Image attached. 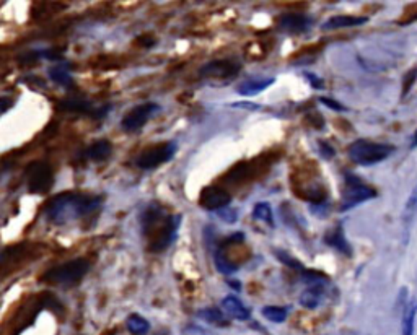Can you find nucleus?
Wrapping results in <instances>:
<instances>
[{
    "instance_id": "f257e3e1",
    "label": "nucleus",
    "mask_w": 417,
    "mask_h": 335,
    "mask_svg": "<svg viewBox=\"0 0 417 335\" xmlns=\"http://www.w3.org/2000/svg\"><path fill=\"white\" fill-rule=\"evenodd\" d=\"M103 195L62 193L52 197L45 207L46 219L54 225H65L98 212Z\"/></svg>"
},
{
    "instance_id": "f03ea898",
    "label": "nucleus",
    "mask_w": 417,
    "mask_h": 335,
    "mask_svg": "<svg viewBox=\"0 0 417 335\" xmlns=\"http://www.w3.org/2000/svg\"><path fill=\"white\" fill-rule=\"evenodd\" d=\"M180 215H167L158 203H152L142 213L143 236L149 239V249L152 252H162L175 241Z\"/></svg>"
},
{
    "instance_id": "7ed1b4c3",
    "label": "nucleus",
    "mask_w": 417,
    "mask_h": 335,
    "mask_svg": "<svg viewBox=\"0 0 417 335\" xmlns=\"http://www.w3.org/2000/svg\"><path fill=\"white\" fill-rule=\"evenodd\" d=\"M394 151L393 145L388 143H378L372 140H365V138H359V140L352 142L347 149V155H349L350 162L360 164V166H370V164H377Z\"/></svg>"
},
{
    "instance_id": "20e7f679",
    "label": "nucleus",
    "mask_w": 417,
    "mask_h": 335,
    "mask_svg": "<svg viewBox=\"0 0 417 335\" xmlns=\"http://www.w3.org/2000/svg\"><path fill=\"white\" fill-rule=\"evenodd\" d=\"M90 271V262L86 259H73L71 262H65L58 267L49 269L43 273L39 280L45 284L72 286L77 285Z\"/></svg>"
},
{
    "instance_id": "39448f33",
    "label": "nucleus",
    "mask_w": 417,
    "mask_h": 335,
    "mask_svg": "<svg viewBox=\"0 0 417 335\" xmlns=\"http://www.w3.org/2000/svg\"><path fill=\"white\" fill-rule=\"evenodd\" d=\"M377 197V190L370 186H365L359 177L346 176V187L342 190L341 203H339V212H347L350 208L357 207L359 203L365 202V200Z\"/></svg>"
},
{
    "instance_id": "423d86ee",
    "label": "nucleus",
    "mask_w": 417,
    "mask_h": 335,
    "mask_svg": "<svg viewBox=\"0 0 417 335\" xmlns=\"http://www.w3.org/2000/svg\"><path fill=\"white\" fill-rule=\"evenodd\" d=\"M176 153V143L175 142H163L158 145L150 147V149L143 150L137 156L136 164L141 169H154L160 164L168 163Z\"/></svg>"
},
{
    "instance_id": "0eeeda50",
    "label": "nucleus",
    "mask_w": 417,
    "mask_h": 335,
    "mask_svg": "<svg viewBox=\"0 0 417 335\" xmlns=\"http://www.w3.org/2000/svg\"><path fill=\"white\" fill-rule=\"evenodd\" d=\"M26 177H28V187L33 194H46L54 182L52 168L46 162H33L26 168Z\"/></svg>"
},
{
    "instance_id": "6e6552de",
    "label": "nucleus",
    "mask_w": 417,
    "mask_h": 335,
    "mask_svg": "<svg viewBox=\"0 0 417 335\" xmlns=\"http://www.w3.org/2000/svg\"><path fill=\"white\" fill-rule=\"evenodd\" d=\"M160 111V106L156 103H143L132 108L128 114L121 121V127L126 132H137Z\"/></svg>"
},
{
    "instance_id": "1a4fd4ad",
    "label": "nucleus",
    "mask_w": 417,
    "mask_h": 335,
    "mask_svg": "<svg viewBox=\"0 0 417 335\" xmlns=\"http://www.w3.org/2000/svg\"><path fill=\"white\" fill-rule=\"evenodd\" d=\"M238 71H240V65L235 60H215V62L207 64L206 67L201 69L202 77L211 78L215 82H230L237 77Z\"/></svg>"
},
{
    "instance_id": "9d476101",
    "label": "nucleus",
    "mask_w": 417,
    "mask_h": 335,
    "mask_svg": "<svg viewBox=\"0 0 417 335\" xmlns=\"http://www.w3.org/2000/svg\"><path fill=\"white\" fill-rule=\"evenodd\" d=\"M230 200H232V195H230L227 190L220 189V187H206L201 193L199 203H201V207L206 208V210L219 212L220 208L230 206Z\"/></svg>"
},
{
    "instance_id": "9b49d317",
    "label": "nucleus",
    "mask_w": 417,
    "mask_h": 335,
    "mask_svg": "<svg viewBox=\"0 0 417 335\" xmlns=\"http://www.w3.org/2000/svg\"><path fill=\"white\" fill-rule=\"evenodd\" d=\"M313 20L303 13H285L281 16L279 26L281 29L290 34H302L311 28Z\"/></svg>"
},
{
    "instance_id": "f8f14e48",
    "label": "nucleus",
    "mask_w": 417,
    "mask_h": 335,
    "mask_svg": "<svg viewBox=\"0 0 417 335\" xmlns=\"http://www.w3.org/2000/svg\"><path fill=\"white\" fill-rule=\"evenodd\" d=\"M367 16H352V15H337L331 16L321 25V29L324 32H331V29H341V28H354V26H360L367 23Z\"/></svg>"
},
{
    "instance_id": "ddd939ff",
    "label": "nucleus",
    "mask_w": 417,
    "mask_h": 335,
    "mask_svg": "<svg viewBox=\"0 0 417 335\" xmlns=\"http://www.w3.org/2000/svg\"><path fill=\"white\" fill-rule=\"evenodd\" d=\"M222 308H224L230 317H233L237 321H248L251 317L250 310L233 295H228V297L222 299Z\"/></svg>"
},
{
    "instance_id": "4468645a",
    "label": "nucleus",
    "mask_w": 417,
    "mask_h": 335,
    "mask_svg": "<svg viewBox=\"0 0 417 335\" xmlns=\"http://www.w3.org/2000/svg\"><path fill=\"white\" fill-rule=\"evenodd\" d=\"M324 243L328 246H331L333 249H336L341 252V254L344 256H352V247L349 246V243H347V239L344 236V232H342V226L337 225L336 228L331 229V232L326 233L324 236Z\"/></svg>"
},
{
    "instance_id": "2eb2a0df",
    "label": "nucleus",
    "mask_w": 417,
    "mask_h": 335,
    "mask_svg": "<svg viewBox=\"0 0 417 335\" xmlns=\"http://www.w3.org/2000/svg\"><path fill=\"white\" fill-rule=\"evenodd\" d=\"M111 153L112 145L110 140H97L84 151V156L90 162H104V160L110 158Z\"/></svg>"
},
{
    "instance_id": "dca6fc26",
    "label": "nucleus",
    "mask_w": 417,
    "mask_h": 335,
    "mask_svg": "<svg viewBox=\"0 0 417 335\" xmlns=\"http://www.w3.org/2000/svg\"><path fill=\"white\" fill-rule=\"evenodd\" d=\"M274 82H276V78H256V80H246L238 86L237 91L238 95H241V97H254V95H259L261 91L269 88Z\"/></svg>"
},
{
    "instance_id": "f3484780",
    "label": "nucleus",
    "mask_w": 417,
    "mask_h": 335,
    "mask_svg": "<svg viewBox=\"0 0 417 335\" xmlns=\"http://www.w3.org/2000/svg\"><path fill=\"white\" fill-rule=\"evenodd\" d=\"M58 110L64 112H78V114H91L93 112V106L88 99L84 98H71L64 99L58 104Z\"/></svg>"
},
{
    "instance_id": "a211bd4d",
    "label": "nucleus",
    "mask_w": 417,
    "mask_h": 335,
    "mask_svg": "<svg viewBox=\"0 0 417 335\" xmlns=\"http://www.w3.org/2000/svg\"><path fill=\"white\" fill-rule=\"evenodd\" d=\"M324 291L323 286H308V288L300 295V304L307 310H316L320 303L323 301Z\"/></svg>"
},
{
    "instance_id": "6ab92c4d",
    "label": "nucleus",
    "mask_w": 417,
    "mask_h": 335,
    "mask_svg": "<svg viewBox=\"0 0 417 335\" xmlns=\"http://www.w3.org/2000/svg\"><path fill=\"white\" fill-rule=\"evenodd\" d=\"M416 314H417V299L412 298L406 303L403 311V332L401 335H414V323H416Z\"/></svg>"
},
{
    "instance_id": "aec40b11",
    "label": "nucleus",
    "mask_w": 417,
    "mask_h": 335,
    "mask_svg": "<svg viewBox=\"0 0 417 335\" xmlns=\"http://www.w3.org/2000/svg\"><path fill=\"white\" fill-rule=\"evenodd\" d=\"M417 213V184L414 186V189L411 190L409 197L406 200V206H404L403 210V223H404V229H409V225L412 219H414V215Z\"/></svg>"
},
{
    "instance_id": "412c9836",
    "label": "nucleus",
    "mask_w": 417,
    "mask_h": 335,
    "mask_svg": "<svg viewBox=\"0 0 417 335\" xmlns=\"http://www.w3.org/2000/svg\"><path fill=\"white\" fill-rule=\"evenodd\" d=\"M198 316L208 324H214V325H227L228 324V321L225 319L224 312H222L219 308H214V306L204 308V310L198 312Z\"/></svg>"
},
{
    "instance_id": "4be33fe9",
    "label": "nucleus",
    "mask_w": 417,
    "mask_h": 335,
    "mask_svg": "<svg viewBox=\"0 0 417 335\" xmlns=\"http://www.w3.org/2000/svg\"><path fill=\"white\" fill-rule=\"evenodd\" d=\"M214 262H215L217 271H219L220 273H224V275H230V273H233V272H237V271H238L237 265H235V264L232 262V260H228L227 254H225V252L222 251L220 247L215 251V254H214Z\"/></svg>"
},
{
    "instance_id": "5701e85b",
    "label": "nucleus",
    "mask_w": 417,
    "mask_h": 335,
    "mask_svg": "<svg viewBox=\"0 0 417 335\" xmlns=\"http://www.w3.org/2000/svg\"><path fill=\"white\" fill-rule=\"evenodd\" d=\"M128 329L134 335H145L150 330V324L145 317L139 314H130L128 317Z\"/></svg>"
},
{
    "instance_id": "b1692460",
    "label": "nucleus",
    "mask_w": 417,
    "mask_h": 335,
    "mask_svg": "<svg viewBox=\"0 0 417 335\" xmlns=\"http://www.w3.org/2000/svg\"><path fill=\"white\" fill-rule=\"evenodd\" d=\"M49 77L52 82H56V84L62 86H67V88H72L73 86V78L71 75V72H69L65 67H52L49 71Z\"/></svg>"
},
{
    "instance_id": "393cba45",
    "label": "nucleus",
    "mask_w": 417,
    "mask_h": 335,
    "mask_svg": "<svg viewBox=\"0 0 417 335\" xmlns=\"http://www.w3.org/2000/svg\"><path fill=\"white\" fill-rule=\"evenodd\" d=\"M261 314L266 317L267 321H271V323H284L287 319V314H289V311H287V308H281V306H264L263 310H261Z\"/></svg>"
},
{
    "instance_id": "a878e982",
    "label": "nucleus",
    "mask_w": 417,
    "mask_h": 335,
    "mask_svg": "<svg viewBox=\"0 0 417 335\" xmlns=\"http://www.w3.org/2000/svg\"><path fill=\"white\" fill-rule=\"evenodd\" d=\"M253 216L256 220L264 221L269 226H274V215H272V208L267 202H259L254 206Z\"/></svg>"
},
{
    "instance_id": "bb28decb",
    "label": "nucleus",
    "mask_w": 417,
    "mask_h": 335,
    "mask_svg": "<svg viewBox=\"0 0 417 335\" xmlns=\"http://www.w3.org/2000/svg\"><path fill=\"white\" fill-rule=\"evenodd\" d=\"M276 252V258L281 260L282 264H285V265H289L290 269H297V271H303V265H302V262H298L297 259H294L292 256L290 254H287L285 251H279V249H276L274 251Z\"/></svg>"
},
{
    "instance_id": "cd10ccee",
    "label": "nucleus",
    "mask_w": 417,
    "mask_h": 335,
    "mask_svg": "<svg viewBox=\"0 0 417 335\" xmlns=\"http://www.w3.org/2000/svg\"><path fill=\"white\" fill-rule=\"evenodd\" d=\"M219 216L224 221H227V223H235V221H237V219H238L237 210H235V208H230V206L220 208Z\"/></svg>"
},
{
    "instance_id": "c85d7f7f",
    "label": "nucleus",
    "mask_w": 417,
    "mask_h": 335,
    "mask_svg": "<svg viewBox=\"0 0 417 335\" xmlns=\"http://www.w3.org/2000/svg\"><path fill=\"white\" fill-rule=\"evenodd\" d=\"M320 101L323 103L326 108H329V110H334V111H337V112H344V111H346V108L342 106L341 103H337L336 99H331V98L323 97V98H320Z\"/></svg>"
},
{
    "instance_id": "c756f323",
    "label": "nucleus",
    "mask_w": 417,
    "mask_h": 335,
    "mask_svg": "<svg viewBox=\"0 0 417 335\" xmlns=\"http://www.w3.org/2000/svg\"><path fill=\"white\" fill-rule=\"evenodd\" d=\"M39 54L45 55V58L49 59V60H60V59H64V51L62 49H47V51L39 52Z\"/></svg>"
},
{
    "instance_id": "7c9ffc66",
    "label": "nucleus",
    "mask_w": 417,
    "mask_h": 335,
    "mask_svg": "<svg viewBox=\"0 0 417 335\" xmlns=\"http://www.w3.org/2000/svg\"><path fill=\"white\" fill-rule=\"evenodd\" d=\"M232 106H233V108H241V110H248V111L261 110V104L250 103V101H238V103H232Z\"/></svg>"
},
{
    "instance_id": "2f4dec72",
    "label": "nucleus",
    "mask_w": 417,
    "mask_h": 335,
    "mask_svg": "<svg viewBox=\"0 0 417 335\" xmlns=\"http://www.w3.org/2000/svg\"><path fill=\"white\" fill-rule=\"evenodd\" d=\"M111 104H106V106H102V108H98V110H93V112H91V117H93V119H103L104 116H108V112L111 111Z\"/></svg>"
},
{
    "instance_id": "473e14b6",
    "label": "nucleus",
    "mask_w": 417,
    "mask_h": 335,
    "mask_svg": "<svg viewBox=\"0 0 417 335\" xmlns=\"http://www.w3.org/2000/svg\"><path fill=\"white\" fill-rule=\"evenodd\" d=\"M320 153L324 156V158H331V156L336 155V151H334V149L331 145H328V143L324 142H320Z\"/></svg>"
},
{
    "instance_id": "72a5a7b5",
    "label": "nucleus",
    "mask_w": 417,
    "mask_h": 335,
    "mask_svg": "<svg viewBox=\"0 0 417 335\" xmlns=\"http://www.w3.org/2000/svg\"><path fill=\"white\" fill-rule=\"evenodd\" d=\"M305 78H308V80H310V84H311V86L313 88H323V84L324 82L321 80V78H318L316 75H313V73H310V72H305Z\"/></svg>"
},
{
    "instance_id": "f704fd0d",
    "label": "nucleus",
    "mask_w": 417,
    "mask_h": 335,
    "mask_svg": "<svg viewBox=\"0 0 417 335\" xmlns=\"http://www.w3.org/2000/svg\"><path fill=\"white\" fill-rule=\"evenodd\" d=\"M12 104H13V101L10 98H7V97H0V116L3 114V112H7L8 110H10L12 108Z\"/></svg>"
},
{
    "instance_id": "c9c22d12",
    "label": "nucleus",
    "mask_w": 417,
    "mask_h": 335,
    "mask_svg": "<svg viewBox=\"0 0 417 335\" xmlns=\"http://www.w3.org/2000/svg\"><path fill=\"white\" fill-rule=\"evenodd\" d=\"M137 42H141V45H145V47H150L155 41H154V39H149V38H139Z\"/></svg>"
},
{
    "instance_id": "e433bc0d",
    "label": "nucleus",
    "mask_w": 417,
    "mask_h": 335,
    "mask_svg": "<svg viewBox=\"0 0 417 335\" xmlns=\"http://www.w3.org/2000/svg\"><path fill=\"white\" fill-rule=\"evenodd\" d=\"M417 147V130H416V134H414V142L411 143V149H416Z\"/></svg>"
},
{
    "instance_id": "4c0bfd02",
    "label": "nucleus",
    "mask_w": 417,
    "mask_h": 335,
    "mask_svg": "<svg viewBox=\"0 0 417 335\" xmlns=\"http://www.w3.org/2000/svg\"><path fill=\"white\" fill-rule=\"evenodd\" d=\"M5 258H7V256H5V254H0V264H2V262H3V259H5Z\"/></svg>"
}]
</instances>
